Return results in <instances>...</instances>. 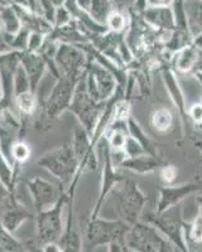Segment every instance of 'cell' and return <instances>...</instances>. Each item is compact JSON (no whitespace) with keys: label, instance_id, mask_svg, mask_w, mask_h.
<instances>
[{"label":"cell","instance_id":"23","mask_svg":"<svg viewBox=\"0 0 202 252\" xmlns=\"http://www.w3.org/2000/svg\"><path fill=\"white\" fill-rule=\"evenodd\" d=\"M188 31L192 38L202 33V0H185Z\"/></svg>","mask_w":202,"mask_h":252},{"label":"cell","instance_id":"6","mask_svg":"<svg viewBox=\"0 0 202 252\" xmlns=\"http://www.w3.org/2000/svg\"><path fill=\"white\" fill-rule=\"evenodd\" d=\"M125 242L130 251L177 252L176 247L156 227L144 220H139L130 227Z\"/></svg>","mask_w":202,"mask_h":252},{"label":"cell","instance_id":"10","mask_svg":"<svg viewBox=\"0 0 202 252\" xmlns=\"http://www.w3.org/2000/svg\"><path fill=\"white\" fill-rule=\"evenodd\" d=\"M55 62L60 69L61 76H67L78 81L86 72L89 57L75 44L60 43L56 52Z\"/></svg>","mask_w":202,"mask_h":252},{"label":"cell","instance_id":"17","mask_svg":"<svg viewBox=\"0 0 202 252\" xmlns=\"http://www.w3.org/2000/svg\"><path fill=\"white\" fill-rule=\"evenodd\" d=\"M140 15L148 26H153L159 32L170 33L176 29L170 6H147Z\"/></svg>","mask_w":202,"mask_h":252},{"label":"cell","instance_id":"9","mask_svg":"<svg viewBox=\"0 0 202 252\" xmlns=\"http://www.w3.org/2000/svg\"><path fill=\"white\" fill-rule=\"evenodd\" d=\"M27 130V120L20 119L14 109H0V152L12 164V148L18 140L23 139ZM13 165V164H12Z\"/></svg>","mask_w":202,"mask_h":252},{"label":"cell","instance_id":"44","mask_svg":"<svg viewBox=\"0 0 202 252\" xmlns=\"http://www.w3.org/2000/svg\"><path fill=\"white\" fill-rule=\"evenodd\" d=\"M0 100H1V92H0Z\"/></svg>","mask_w":202,"mask_h":252},{"label":"cell","instance_id":"24","mask_svg":"<svg viewBox=\"0 0 202 252\" xmlns=\"http://www.w3.org/2000/svg\"><path fill=\"white\" fill-rule=\"evenodd\" d=\"M199 52L200 51L194 44L185 47L183 49L177 52L173 58L174 68L178 69L179 72H183V73L192 71L195 68L197 58H199Z\"/></svg>","mask_w":202,"mask_h":252},{"label":"cell","instance_id":"18","mask_svg":"<svg viewBox=\"0 0 202 252\" xmlns=\"http://www.w3.org/2000/svg\"><path fill=\"white\" fill-rule=\"evenodd\" d=\"M162 76H163V81H165L166 89H167L168 94H169L170 98L173 101L174 106L178 110L179 115H181L183 124L187 126V109H186L185 97H183V92H182L181 86H179L178 81H177L176 75H174L173 69H170L168 66L162 67Z\"/></svg>","mask_w":202,"mask_h":252},{"label":"cell","instance_id":"21","mask_svg":"<svg viewBox=\"0 0 202 252\" xmlns=\"http://www.w3.org/2000/svg\"><path fill=\"white\" fill-rule=\"evenodd\" d=\"M71 145H72L73 153H75L76 158H77L78 164L86 157L90 150L96 148L93 144V141H91V135L87 132V130L85 129L84 126L80 125L78 123L76 124L72 130V141H71Z\"/></svg>","mask_w":202,"mask_h":252},{"label":"cell","instance_id":"16","mask_svg":"<svg viewBox=\"0 0 202 252\" xmlns=\"http://www.w3.org/2000/svg\"><path fill=\"white\" fill-rule=\"evenodd\" d=\"M20 66L23 67L24 71L28 75L29 82H31V90L37 94L38 87L40 86L42 80L47 71V64L43 57L39 53H32V52H22L20 55Z\"/></svg>","mask_w":202,"mask_h":252},{"label":"cell","instance_id":"37","mask_svg":"<svg viewBox=\"0 0 202 252\" xmlns=\"http://www.w3.org/2000/svg\"><path fill=\"white\" fill-rule=\"evenodd\" d=\"M107 252H129V249L124 242H111L107 245Z\"/></svg>","mask_w":202,"mask_h":252},{"label":"cell","instance_id":"35","mask_svg":"<svg viewBox=\"0 0 202 252\" xmlns=\"http://www.w3.org/2000/svg\"><path fill=\"white\" fill-rule=\"evenodd\" d=\"M187 116L192 120L194 125L202 124V101L190 107V110L187 111Z\"/></svg>","mask_w":202,"mask_h":252},{"label":"cell","instance_id":"12","mask_svg":"<svg viewBox=\"0 0 202 252\" xmlns=\"http://www.w3.org/2000/svg\"><path fill=\"white\" fill-rule=\"evenodd\" d=\"M27 188H28L35 213L46 211L55 206L61 195L66 190L61 186H56L47 179L39 177L31 178L29 181H27Z\"/></svg>","mask_w":202,"mask_h":252},{"label":"cell","instance_id":"11","mask_svg":"<svg viewBox=\"0 0 202 252\" xmlns=\"http://www.w3.org/2000/svg\"><path fill=\"white\" fill-rule=\"evenodd\" d=\"M99 143L102 146V150H101V157H102V174H101L100 193H99V197L98 199H96L95 206H94L93 211H91L90 218L99 217V213H100L101 208H102V204L106 201L107 195L113 192L114 188L116 187V184L124 178L118 170H116V166L113 164L111 154H110V148L109 145H107L106 139L102 136V138L99 140Z\"/></svg>","mask_w":202,"mask_h":252},{"label":"cell","instance_id":"19","mask_svg":"<svg viewBox=\"0 0 202 252\" xmlns=\"http://www.w3.org/2000/svg\"><path fill=\"white\" fill-rule=\"evenodd\" d=\"M163 165H166V163L162 160V158L144 154L135 158H125L119 166L132 170L136 174H148V173L156 172L158 168H163Z\"/></svg>","mask_w":202,"mask_h":252},{"label":"cell","instance_id":"25","mask_svg":"<svg viewBox=\"0 0 202 252\" xmlns=\"http://www.w3.org/2000/svg\"><path fill=\"white\" fill-rule=\"evenodd\" d=\"M32 157V148L24 139H20L13 145L12 148V164L14 169L15 179L18 181V177L20 174L22 166L27 163Z\"/></svg>","mask_w":202,"mask_h":252},{"label":"cell","instance_id":"4","mask_svg":"<svg viewBox=\"0 0 202 252\" xmlns=\"http://www.w3.org/2000/svg\"><path fill=\"white\" fill-rule=\"evenodd\" d=\"M85 76H86V72L76 85L68 111L75 115L78 124L84 126L93 138L94 131H95L99 120L101 118V114H102V110H104L105 102H98L90 96L86 89Z\"/></svg>","mask_w":202,"mask_h":252},{"label":"cell","instance_id":"14","mask_svg":"<svg viewBox=\"0 0 202 252\" xmlns=\"http://www.w3.org/2000/svg\"><path fill=\"white\" fill-rule=\"evenodd\" d=\"M159 190V199L157 203V211L158 213H163L168 209L176 207L182 199H185L188 195L194 193L202 192L201 183H186L181 186H166L161 187Z\"/></svg>","mask_w":202,"mask_h":252},{"label":"cell","instance_id":"38","mask_svg":"<svg viewBox=\"0 0 202 252\" xmlns=\"http://www.w3.org/2000/svg\"><path fill=\"white\" fill-rule=\"evenodd\" d=\"M40 251L42 252H64L58 242H49V244L42 245L40 246Z\"/></svg>","mask_w":202,"mask_h":252},{"label":"cell","instance_id":"26","mask_svg":"<svg viewBox=\"0 0 202 252\" xmlns=\"http://www.w3.org/2000/svg\"><path fill=\"white\" fill-rule=\"evenodd\" d=\"M0 27H1V31L8 35H15L23 28L18 13L9 6L0 9Z\"/></svg>","mask_w":202,"mask_h":252},{"label":"cell","instance_id":"13","mask_svg":"<svg viewBox=\"0 0 202 252\" xmlns=\"http://www.w3.org/2000/svg\"><path fill=\"white\" fill-rule=\"evenodd\" d=\"M0 206V224L10 233L17 232V229L32 217L31 211L19 201L17 193L9 195Z\"/></svg>","mask_w":202,"mask_h":252},{"label":"cell","instance_id":"8","mask_svg":"<svg viewBox=\"0 0 202 252\" xmlns=\"http://www.w3.org/2000/svg\"><path fill=\"white\" fill-rule=\"evenodd\" d=\"M156 227L170 244L181 252H190L185 238V220H182L179 211L176 216H168V212H148L143 220Z\"/></svg>","mask_w":202,"mask_h":252},{"label":"cell","instance_id":"33","mask_svg":"<svg viewBox=\"0 0 202 252\" xmlns=\"http://www.w3.org/2000/svg\"><path fill=\"white\" fill-rule=\"evenodd\" d=\"M124 153L127 155V158H135L140 157V155H144L145 152L143 150V148L140 146V144L133 139L132 136L127 139V143L124 146Z\"/></svg>","mask_w":202,"mask_h":252},{"label":"cell","instance_id":"15","mask_svg":"<svg viewBox=\"0 0 202 252\" xmlns=\"http://www.w3.org/2000/svg\"><path fill=\"white\" fill-rule=\"evenodd\" d=\"M86 72L95 83L100 101L101 102H106L113 96L116 87H118V82H116L114 75L107 69H105L102 66H100L99 63L94 62L91 60H89Z\"/></svg>","mask_w":202,"mask_h":252},{"label":"cell","instance_id":"3","mask_svg":"<svg viewBox=\"0 0 202 252\" xmlns=\"http://www.w3.org/2000/svg\"><path fill=\"white\" fill-rule=\"evenodd\" d=\"M130 224L123 220H105L95 217L90 218L85 228V247L87 251H94L99 246L109 245L111 242H125Z\"/></svg>","mask_w":202,"mask_h":252},{"label":"cell","instance_id":"22","mask_svg":"<svg viewBox=\"0 0 202 252\" xmlns=\"http://www.w3.org/2000/svg\"><path fill=\"white\" fill-rule=\"evenodd\" d=\"M14 109L20 119L28 120L31 116H34L39 109V100L35 92L27 91L18 94L14 98Z\"/></svg>","mask_w":202,"mask_h":252},{"label":"cell","instance_id":"31","mask_svg":"<svg viewBox=\"0 0 202 252\" xmlns=\"http://www.w3.org/2000/svg\"><path fill=\"white\" fill-rule=\"evenodd\" d=\"M105 26L107 27L109 32H111V33H121V32L125 31L128 26L127 18L123 13L113 10L107 17Z\"/></svg>","mask_w":202,"mask_h":252},{"label":"cell","instance_id":"36","mask_svg":"<svg viewBox=\"0 0 202 252\" xmlns=\"http://www.w3.org/2000/svg\"><path fill=\"white\" fill-rule=\"evenodd\" d=\"M162 179L166 182L167 184H170L172 182H174L177 177V169L173 165H165L162 168Z\"/></svg>","mask_w":202,"mask_h":252},{"label":"cell","instance_id":"43","mask_svg":"<svg viewBox=\"0 0 202 252\" xmlns=\"http://www.w3.org/2000/svg\"><path fill=\"white\" fill-rule=\"evenodd\" d=\"M200 161H201V163H202V154H201V159H200Z\"/></svg>","mask_w":202,"mask_h":252},{"label":"cell","instance_id":"2","mask_svg":"<svg viewBox=\"0 0 202 252\" xmlns=\"http://www.w3.org/2000/svg\"><path fill=\"white\" fill-rule=\"evenodd\" d=\"M37 165L52 174L65 189L68 188L78 170V160L71 143H65L46 152L37 160Z\"/></svg>","mask_w":202,"mask_h":252},{"label":"cell","instance_id":"29","mask_svg":"<svg viewBox=\"0 0 202 252\" xmlns=\"http://www.w3.org/2000/svg\"><path fill=\"white\" fill-rule=\"evenodd\" d=\"M150 123L157 131L167 132L169 131L172 124H173V115L167 107H161L152 114Z\"/></svg>","mask_w":202,"mask_h":252},{"label":"cell","instance_id":"45","mask_svg":"<svg viewBox=\"0 0 202 252\" xmlns=\"http://www.w3.org/2000/svg\"><path fill=\"white\" fill-rule=\"evenodd\" d=\"M129 252H135V251H130V250H129Z\"/></svg>","mask_w":202,"mask_h":252},{"label":"cell","instance_id":"39","mask_svg":"<svg viewBox=\"0 0 202 252\" xmlns=\"http://www.w3.org/2000/svg\"><path fill=\"white\" fill-rule=\"evenodd\" d=\"M173 0H147L148 6H170Z\"/></svg>","mask_w":202,"mask_h":252},{"label":"cell","instance_id":"5","mask_svg":"<svg viewBox=\"0 0 202 252\" xmlns=\"http://www.w3.org/2000/svg\"><path fill=\"white\" fill-rule=\"evenodd\" d=\"M111 193L115 194L116 201H118V211L120 220L127 222L130 226L139 222L148 198L139 189L138 184L132 179H128L124 177L116 184Z\"/></svg>","mask_w":202,"mask_h":252},{"label":"cell","instance_id":"30","mask_svg":"<svg viewBox=\"0 0 202 252\" xmlns=\"http://www.w3.org/2000/svg\"><path fill=\"white\" fill-rule=\"evenodd\" d=\"M185 238L187 246L202 244V216L197 215L190 223L185 222Z\"/></svg>","mask_w":202,"mask_h":252},{"label":"cell","instance_id":"41","mask_svg":"<svg viewBox=\"0 0 202 252\" xmlns=\"http://www.w3.org/2000/svg\"><path fill=\"white\" fill-rule=\"evenodd\" d=\"M196 202L197 204H199V209H200V216H202V195H199V197L196 198Z\"/></svg>","mask_w":202,"mask_h":252},{"label":"cell","instance_id":"32","mask_svg":"<svg viewBox=\"0 0 202 252\" xmlns=\"http://www.w3.org/2000/svg\"><path fill=\"white\" fill-rule=\"evenodd\" d=\"M13 86H14V98L15 96L23 94V92L32 91L31 90V82H29L28 75H27V72L24 71V68L20 64L17 68V71H15Z\"/></svg>","mask_w":202,"mask_h":252},{"label":"cell","instance_id":"40","mask_svg":"<svg viewBox=\"0 0 202 252\" xmlns=\"http://www.w3.org/2000/svg\"><path fill=\"white\" fill-rule=\"evenodd\" d=\"M195 47H196L199 51H202V33L200 35H197L196 38H194V42H192Z\"/></svg>","mask_w":202,"mask_h":252},{"label":"cell","instance_id":"28","mask_svg":"<svg viewBox=\"0 0 202 252\" xmlns=\"http://www.w3.org/2000/svg\"><path fill=\"white\" fill-rule=\"evenodd\" d=\"M0 252H29V250L14 237V233L8 232L0 224Z\"/></svg>","mask_w":202,"mask_h":252},{"label":"cell","instance_id":"27","mask_svg":"<svg viewBox=\"0 0 202 252\" xmlns=\"http://www.w3.org/2000/svg\"><path fill=\"white\" fill-rule=\"evenodd\" d=\"M0 182L8 189L9 193H17V183L13 165L6 160L3 153L0 152Z\"/></svg>","mask_w":202,"mask_h":252},{"label":"cell","instance_id":"42","mask_svg":"<svg viewBox=\"0 0 202 252\" xmlns=\"http://www.w3.org/2000/svg\"><path fill=\"white\" fill-rule=\"evenodd\" d=\"M195 75H196V77L200 80V83H201V85H202V71L201 72H197V73H195Z\"/></svg>","mask_w":202,"mask_h":252},{"label":"cell","instance_id":"1","mask_svg":"<svg viewBox=\"0 0 202 252\" xmlns=\"http://www.w3.org/2000/svg\"><path fill=\"white\" fill-rule=\"evenodd\" d=\"M78 81L67 76H61L58 80H55L47 97L39 103V109L35 114V130L42 132L48 131L53 123L61 118V115L65 111H68Z\"/></svg>","mask_w":202,"mask_h":252},{"label":"cell","instance_id":"20","mask_svg":"<svg viewBox=\"0 0 202 252\" xmlns=\"http://www.w3.org/2000/svg\"><path fill=\"white\" fill-rule=\"evenodd\" d=\"M127 127H128V134H129V136L135 139V140L140 144V146L143 148L145 154L150 155V157L161 158L159 157L158 146H157L156 144H154V141L152 140L147 134H145L144 130L141 129V126L139 125L138 121H136L132 115H130L127 120Z\"/></svg>","mask_w":202,"mask_h":252},{"label":"cell","instance_id":"7","mask_svg":"<svg viewBox=\"0 0 202 252\" xmlns=\"http://www.w3.org/2000/svg\"><path fill=\"white\" fill-rule=\"evenodd\" d=\"M68 201V190H65L57 203L51 208L35 213V241L39 246L57 242L64 232V216Z\"/></svg>","mask_w":202,"mask_h":252},{"label":"cell","instance_id":"34","mask_svg":"<svg viewBox=\"0 0 202 252\" xmlns=\"http://www.w3.org/2000/svg\"><path fill=\"white\" fill-rule=\"evenodd\" d=\"M47 35L42 34V33H35V32H31L28 40V48L27 52H32V53H38L39 49L43 46L44 40H46Z\"/></svg>","mask_w":202,"mask_h":252}]
</instances>
